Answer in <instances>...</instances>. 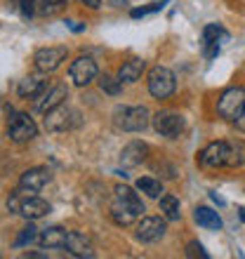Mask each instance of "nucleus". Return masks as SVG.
Returning <instances> with one entry per match:
<instances>
[{
	"mask_svg": "<svg viewBox=\"0 0 245 259\" xmlns=\"http://www.w3.org/2000/svg\"><path fill=\"white\" fill-rule=\"evenodd\" d=\"M73 113L75 111H71L66 104H59V106H55L52 111L45 113V127L50 132H64V130H68L73 125V118H71Z\"/></svg>",
	"mask_w": 245,
	"mask_h": 259,
	"instance_id": "nucleus-11",
	"label": "nucleus"
},
{
	"mask_svg": "<svg viewBox=\"0 0 245 259\" xmlns=\"http://www.w3.org/2000/svg\"><path fill=\"white\" fill-rule=\"evenodd\" d=\"M66 3L68 0H35V12L38 14H55V12H59Z\"/></svg>",
	"mask_w": 245,
	"mask_h": 259,
	"instance_id": "nucleus-26",
	"label": "nucleus"
},
{
	"mask_svg": "<svg viewBox=\"0 0 245 259\" xmlns=\"http://www.w3.org/2000/svg\"><path fill=\"white\" fill-rule=\"evenodd\" d=\"M109 3H111V5H113V7H123V5H125V3H128V0H109Z\"/></svg>",
	"mask_w": 245,
	"mask_h": 259,
	"instance_id": "nucleus-32",
	"label": "nucleus"
},
{
	"mask_svg": "<svg viewBox=\"0 0 245 259\" xmlns=\"http://www.w3.org/2000/svg\"><path fill=\"white\" fill-rule=\"evenodd\" d=\"M68 252L73 254V257H95L92 252V243L85 233H78V231H68L66 236V245H64Z\"/></svg>",
	"mask_w": 245,
	"mask_h": 259,
	"instance_id": "nucleus-14",
	"label": "nucleus"
},
{
	"mask_svg": "<svg viewBox=\"0 0 245 259\" xmlns=\"http://www.w3.org/2000/svg\"><path fill=\"white\" fill-rule=\"evenodd\" d=\"M149 156V146L144 142H130L120 153V163L125 167H135V165H142Z\"/></svg>",
	"mask_w": 245,
	"mask_h": 259,
	"instance_id": "nucleus-15",
	"label": "nucleus"
},
{
	"mask_svg": "<svg viewBox=\"0 0 245 259\" xmlns=\"http://www.w3.org/2000/svg\"><path fill=\"white\" fill-rule=\"evenodd\" d=\"M177 82H175V73L165 66H153L149 71V92L156 99H168L175 92Z\"/></svg>",
	"mask_w": 245,
	"mask_h": 259,
	"instance_id": "nucleus-2",
	"label": "nucleus"
},
{
	"mask_svg": "<svg viewBox=\"0 0 245 259\" xmlns=\"http://www.w3.org/2000/svg\"><path fill=\"white\" fill-rule=\"evenodd\" d=\"M233 123H236V127H238L240 132H243V135H245V109L240 111V116L236 118V120H233Z\"/></svg>",
	"mask_w": 245,
	"mask_h": 259,
	"instance_id": "nucleus-30",
	"label": "nucleus"
},
{
	"mask_svg": "<svg viewBox=\"0 0 245 259\" xmlns=\"http://www.w3.org/2000/svg\"><path fill=\"white\" fill-rule=\"evenodd\" d=\"M68 50L66 48H43L35 52L33 62H35V68L43 71V73H52L57 68L61 66V62L66 59Z\"/></svg>",
	"mask_w": 245,
	"mask_h": 259,
	"instance_id": "nucleus-8",
	"label": "nucleus"
},
{
	"mask_svg": "<svg viewBox=\"0 0 245 259\" xmlns=\"http://www.w3.org/2000/svg\"><path fill=\"white\" fill-rule=\"evenodd\" d=\"M151 123H153V130L158 135L168 137V139H177L184 132V127H186L184 118L179 113H175V111H158L156 116L151 118Z\"/></svg>",
	"mask_w": 245,
	"mask_h": 259,
	"instance_id": "nucleus-4",
	"label": "nucleus"
},
{
	"mask_svg": "<svg viewBox=\"0 0 245 259\" xmlns=\"http://www.w3.org/2000/svg\"><path fill=\"white\" fill-rule=\"evenodd\" d=\"M19 5H21L24 17H33L35 14V0H19Z\"/></svg>",
	"mask_w": 245,
	"mask_h": 259,
	"instance_id": "nucleus-29",
	"label": "nucleus"
},
{
	"mask_svg": "<svg viewBox=\"0 0 245 259\" xmlns=\"http://www.w3.org/2000/svg\"><path fill=\"white\" fill-rule=\"evenodd\" d=\"M226 156H229V142H212L200 151L198 160L203 167H222L226 165Z\"/></svg>",
	"mask_w": 245,
	"mask_h": 259,
	"instance_id": "nucleus-10",
	"label": "nucleus"
},
{
	"mask_svg": "<svg viewBox=\"0 0 245 259\" xmlns=\"http://www.w3.org/2000/svg\"><path fill=\"white\" fill-rule=\"evenodd\" d=\"M116 200H120L123 205H125V207H128V210H132L137 214V217H139V214H142L144 212V203H142V198L137 196L135 191H132V189H130V186H116Z\"/></svg>",
	"mask_w": 245,
	"mask_h": 259,
	"instance_id": "nucleus-18",
	"label": "nucleus"
},
{
	"mask_svg": "<svg viewBox=\"0 0 245 259\" xmlns=\"http://www.w3.org/2000/svg\"><path fill=\"white\" fill-rule=\"evenodd\" d=\"M7 135L17 144H26L35 139L38 135V125L33 123V118H28V113H14L7 123Z\"/></svg>",
	"mask_w": 245,
	"mask_h": 259,
	"instance_id": "nucleus-5",
	"label": "nucleus"
},
{
	"mask_svg": "<svg viewBox=\"0 0 245 259\" xmlns=\"http://www.w3.org/2000/svg\"><path fill=\"white\" fill-rule=\"evenodd\" d=\"M245 163V144L231 142L229 144V156H226V167H240Z\"/></svg>",
	"mask_w": 245,
	"mask_h": 259,
	"instance_id": "nucleus-22",
	"label": "nucleus"
},
{
	"mask_svg": "<svg viewBox=\"0 0 245 259\" xmlns=\"http://www.w3.org/2000/svg\"><path fill=\"white\" fill-rule=\"evenodd\" d=\"M186 254H189V257H203V259H208V252H205L203 245H200V243H196V240L186 245Z\"/></svg>",
	"mask_w": 245,
	"mask_h": 259,
	"instance_id": "nucleus-28",
	"label": "nucleus"
},
{
	"mask_svg": "<svg viewBox=\"0 0 245 259\" xmlns=\"http://www.w3.org/2000/svg\"><path fill=\"white\" fill-rule=\"evenodd\" d=\"M111 217H113V222H116L118 226H130L137 219V214L132 210H128L120 200H113V205H111Z\"/></svg>",
	"mask_w": 245,
	"mask_h": 259,
	"instance_id": "nucleus-21",
	"label": "nucleus"
},
{
	"mask_svg": "<svg viewBox=\"0 0 245 259\" xmlns=\"http://www.w3.org/2000/svg\"><path fill=\"white\" fill-rule=\"evenodd\" d=\"M38 229H35L33 224H28V226H24V229H21V233H19V238H17V243H14V245L17 247H24V245H28V243H33L35 238H38Z\"/></svg>",
	"mask_w": 245,
	"mask_h": 259,
	"instance_id": "nucleus-27",
	"label": "nucleus"
},
{
	"mask_svg": "<svg viewBox=\"0 0 245 259\" xmlns=\"http://www.w3.org/2000/svg\"><path fill=\"white\" fill-rule=\"evenodd\" d=\"M68 75H71V80L78 85V88H85L90 85L92 80H97V75H99V68H97L95 59H90V57H78L71 68H68Z\"/></svg>",
	"mask_w": 245,
	"mask_h": 259,
	"instance_id": "nucleus-6",
	"label": "nucleus"
},
{
	"mask_svg": "<svg viewBox=\"0 0 245 259\" xmlns=\"http://www.w3.org/2000/svg\"><path fill=\"white\" fill-rule=\"evenodd\" d=\"M66 97H68L66 85H64V82H55L52 88H45L40 95L35 97V111L48 113V111H52L55 106H59V104L66 102Z\"/></svg>",
	"mask_w": 245,
	"mask_h": 259,
	"instance_id": "nucleus-7",
	"label": "nucleus"
},
{
	"mask_svg": "<svg viewBox=\"0 0 245 259\" xmlns=\"http://www.w3.org/2000/svg\"><path fill=\"white\" fill-rule=\"evenodd\" d=\"M137 189L142 193H146L149 198H160V193H163V184H160L158 179H151V177L137 179Z\"/></svg>",
	"mask_w": 245,
	"mask_h": 259,
	"instance_id": "nucleus-23",
	"label": "nucleus"
},
{
	"mask_svg": "<svg viewBox=\"0 0 245 259\" xmlns=\"http://www.w3.org/2000/svg\"><path fill=\"white\" fill-rule=\"evenodd\" d=\"M160 212H163L168 219H179L182 217V212H179V200L175 196H163L160 198Z\"/></svg>",
	"mask_w": 245,
	"mask_h": 259,
	"instance_id": "nucleus-25",
	"label": "nucleus"
},
{
	"mask_svg": "<svg viewBox=\"0 0 245 259\" xmlns=\"http://www.w3.org/2000/svg\"><path fill=\"white\" fill-rule=\"evenodd\" d=\"M226 38H229V33H226L222 26H217V24H208L203 31V45H205V57L208 59H212V57L219 55V42H224Z\"/></svg>",
	"mask_w": 245,
	"mask_h": 259,
	"instance_id": "nucleus-13",
	"label": "nucleus"
},
{
	"mask_svg": "<svg viewBox=\"0 0 245 259\" xmlns=\"http://www.w3.org/2000/svg\"><path fill=\"white\" fill-rule=\"evenodd\" d=\"M66 236H68L66 229L50 226V229H45V231L38 236V243H40V247H45V250H61V247L66 245Z\"/></svg>",
	"mask_w": 245,
	"mask_h": 259,
	"instance_id": "nucleus-16",
	"label": "nucleus"
},
{
	"mask_svg": "<svg viewBox=\"0 0 245 259\" xmlns=\"http://www.w3.org/2000/svg\"><path fill=\"white\" fill-rule=\"evenodd\" d=\"M99 88H102V92H106V95L118 97L123 92V82L118 80V75L104 73V75H99Z\"/></svg>",
	"mask_w": 245,
	"mask_h": 259,
	"instance_id": "nucleus-24",
	"label": "nucleus"
},
{
	"mask_svg": "<svg viewBox=\"0 0 245 259\" xmlns=\"http://www.w3.org/2000/svg\"><path fill=\"white\" fill-rule=\"evenodd\" d=\"M116 123L125 132H144L151 123V113L146 106H132V109H118L116 111Z\"/></svg>",
	"mask_w": 245,
	"mask_h": 259,
	"instance_id": "nucleus-1",
	"label": "nucleus"
},
{
	"mask_svg": "<svg viewBox=\"0 0 245 259\" xmlns=\"http://www.w3.org/2000/svg\"><path fill=\"white\" fill-rule=\"evenodd\" d=\"M50 177H52V175H50L48 167H31V170H26L24 175H21V179H19V189L35 193V191H40L43 186L48 184Z\"/></svg>",
	"mask_w": 245,
	"mask_h": 259,
	"instance_id": "nucleus-12",
	"label": "nucleus"
},
{
	"mask_svg": "<svg viewBox=\"0 0 245 259\" xmlns=\"http://www.w3.org/2000/svg\"><path fill=\"white\" fill-rule=\"evenodd\" d=\"M144 68H146V62H142V59H130V62H125L120 68H118V80L120 82H137L142 78Z\"/></svg>",
	"mask_w": 245,
	"mask_h": 259,
	"instance_id": "nucleus-19",
	"label": "nucleus"
},
{
	"mask_svg": "<svg viewBox=\"0 0 245 259\" xmlns=\"http://www.w3.org/2000/svg\"><path fill=\"white\" fill-rule=\"evenodd\" d=\"M45 88H48V80H45L43 75H28V78L19 80L17 92H19V97H24V99H35Z\"/></svg>",
	"mask_w": 245,
	"mask_h": 259,
	"instance_id": "nucleus-17",
	"label": "nucleus"
},
{
	"mask_svg": "<svg viewBox=\"0 0 245 259\" xmlns=\"http://www.w3.org/2000/svg\"><path fill=\"white\" fill-rule=\"evenodd\" d=\"M78 3H83V5L92 7V10H99V7H102V0H78Z\"/></svg>",
	"mask_w": 245,
	"mask_h": 259,
	"instance_id": "nucleus-31",
	"label": "nucleus"
},
{
	"mask_svg": "<svg viewBox=\"0 0 245 259\" xmlns=\"http://www.w3.org/2000/svg\"><path fill=\"white\" fill-rule=\"evenodd\" d=\"M193 219L198 222V226H203V229H210V231H219V229L224 226L222 217H219L215 210H210V207H198V210L193 212Z\"/></svg>",
	"mask_w": 245,
	"mask_h": 259,
	"instance_id": "nucleus-20",
	"label": "nucleus"
},
{
	"mask_svg": "<svg viewBox=\"0 0 245 259\" xmlns=\"http://www.w3.org/2000/svg\"><path fill=\"white\" fill-rule=\"evenodd\" d=\"M243 109H245V90L243 88H229L217 102V113L224 118V120H236Z\"/></svg>",
	"mask_w": 245,
	"mask_h": 259,
	"instance_id": "nucleus-3",
	"label": "nucleus"
},
{
	"mask_svg": "<svg viewBox=\"0 0 245 259\" xmlns=\"http://www.w3.org/2000/svg\"><path fill=\"white\" fill-rule=\"evenodd\" d=\"M168 226L160 217H144L137 226V238L142 243H158V240L165 236Z\"/></svg>",
	"mask_w": 245,
	"mask_h": 259,
	"instance_id": "nucleus-9",
	"label": "nucleus"
}]
</instances>
